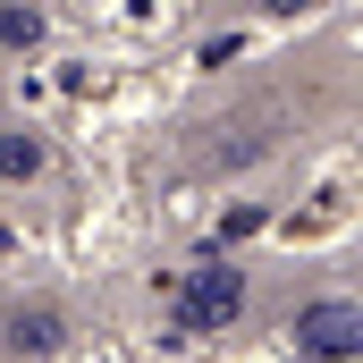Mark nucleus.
<instances>
[{"label": "nucleus", "mask_w": 363, "mask_h": 363, "mask_svg": "<svg viewBox=\"0 0 363 363\" xmlns=\"http://www.w3.org/2000/svg\"><path fill=\"white\" fill-rule=\"evenodd\" d=\"M287 355L296 363H363V304L355 296H304L287 313Z\"/></svg>", "instance_id": "nucleus-1"}, {"label": "nucleus", "mask_w": 363, "mask_h": 363, "mask_svg": "<svg viewBox=\"0 0 363 363\" xmlns=\"http://www.w3.org/2000/svg\"><path fill=\"white\" fill-rule=\"evenodd\" d=\"M245 313V271L237 262H194L169 296V330L178 338H220L228 321Z\"/></svg>", "instance_id": "nucleus-2"}, {"label": "nucleus", "mask_w": 363, "mask_h": 363, "mask_svg": "<svg viewBox=\"0 0 363 363\" xmlns=\"http://www.w3.org/2000/svg\"><path fill=\"white\" fill-rule=\"evenodd\" d=\"M60 347H68V313L60 304H26L9 321V355L17 363H43V355H60Z\"/></svg>", "instance_id": "nucleus-3"}, {"label": "nucleus", "mask_w": 363, "mask_h": 363, "mask_svg": "<svg viewBox=\"0 0 363 363\" xmlns=\"http://www.w3.org/2000/svg\"><path fill=\"white\" fill-rule=\"evenodd\" d=\"M51 169V144L34 127H0V186H34Z\"/></svg>", "instance_id": "nucleus-4"}, {"label": "nucleus", "mask_w": 363, "mask_h": 363, "mask_svg": "<svg viewBox=\"0 0 363 363\" xmlns=\"http://www.w3.org/2000/svg\"><path fill=\"white\" fill-rule=\"evenodd\" d=\"M43 43H51L43 0H0V51H9V60H26V51H43Z\"/></svg>", "instance_id": "nucleus-5"}, {"label": "nucleus", "mask_w": 363, "mask_h": 363, "mask_svg": "<svg viewBox=\"0 0 363 363\" xmlns=\"http://www.w3.org/2000/svg\"><path fill=\"white\" fill-rule=\"evenodd\" d=\"M321 9H330V0H262V17H279V26H287V17H321Z\"/></svg>", "instance_id": "nucleus-6"}]
</instances>
